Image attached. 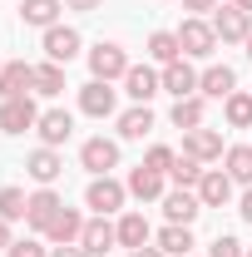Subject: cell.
<instances>
[{
  "label": "cell",
  "mask_w": 252,
  "mask_h": 257,
  "mask_svg": "<svg viewBox=\"0 0 252 257\" xmlns=\"http://www.w3.org/2000/svg\"><path fill=\"white\" fill-rule=\"evenodd\" d=\"M222 163H227L222 173H227L232 183H242V188H252V149H247V144L227 149V154H222Z\"/></svg>",
  "instance_id": "83f0119b"
},
{
  "label": "cell",
  "mask_w": 252,
  "mask_h": 257,
  "mask_svg": "<svg viewBox=\"0 0 252 257\" xmlns=\"http://www.w3.org/2000/svg\"><path fill=\"white\" fill-rule=\"evenodd\" d=\"M149 60H158V64H173V60H183L178 30H154V35H149Z\"/></svg>",
  "instance_id": "4316f807"
},
{
  "label": "cell",
  "mask_w": 252,
  "mask_h": 257,
  "mask_svg": "<svg viewBox=\"0 0 252 257\" xmlns=\"http://www.w3.org/2000/svg\"><path fill=\"white\" fill-rule=\"evenodd\" d=\"M89 74H94V79H104V84L124 79V74H129V55H124V45H114V40H99L94 50H89Z\"/></svg>",
  "instance_id": "3957f363"
},
{
  "label": "cell",
  "mask_w": 252,
  "mask_h": 257,
  "mask_svg": "<svg viewBox=\"0 0 252 257\" xmlns=\"http://www.w3.org/2000/svg\"><path fill=\"white\" fill-rule=\"evenodd\" d=\"M84 223H89V218H79L74 208H64L60 218L50 223V232H45V237H50L55 247H79V237H84Z\"/></svg>",
  "instance_id": "d6986e66"
},
{
  "label": "cell",
  "mask_w": 252,
  "mask_h": 257,
  "mask_svg": "<svg viewBox=\"0 0 252 257\" xmlns=\"http://www.w3.org/2000/svg\"><path fill=\"white\" fill-rule=\"evenodd\" d=\"M163 178H168V173H154V168H144V163H139V168H134V173H129V198H139V203H149V198H163Z\"/></svg>",
  "instance_id": "7402d4cb"
},
{
  "label": "cell",
  "mask_w": 252,
  "mask_h": 257,
  "mask_svg": "<svg viewBox=\"0 0 252 257\" xmlns=\"http://www.w3.org/2000/svg\"><path fill=\"white\" fill-rule=\"evenodd\" d=\"M129 257H168V252H163V247H134Z\"/></svg>",
  "instance_id": "60d3db41"
},
{
  "label": "cell",
  "mask_w": 252,
  "mask_h": 257,
  "mask_svg": "<svg viewBox=\"0 0 252 257\" xmlns=\"http://www.w3.org/2000/svg\"><path fill=\"white\" fill-rule=\"evenodd\" d=\"M193 193L203 198V208H222V203L232 198V178H227L222 168H208V173L198 178V188H193Z\"/></svg>",
  "instance_id": "ffe728a7"
},
{
  "label": "cell",
  "mask_w": 252,
  "mask_h": 257,
  "mask_svg": "<svg viewBox=\"0 0 252 257\" xmlns=\"http://www.w3.org/2000/svg\"><path fill=\"white\" fill-rule=\"evenodd\" d=\"M10 242H15V237H10V223L0 218V252H10Z\"/></svg>",
  "instance_id": "f35d334b"
},
{
  "label": "cell",
  "mask_w": 252,
  "mask_h": 257,
  "mask_svg": "<svg viewBox=\"0 0 252 257\" xmlns=\"http://www.w3.org/2000/svg\"><path fill=\"white\" fill-rule=\"evenodd\" d=\"M173 163H178V154H173L168 144H154V149L144 154V168H154V173H173Z\"/></svg>",
  "instance_id": "d6a6232c"
},
{
  "label": "cell",
  "mask_w": 252,
  "mask_h": 257,
  "mask_svg": "<svg viewBox=\"0 0 252 257\" xmlns=\"http://www.w3.org/2000/svg\"><path fill=\"white\" fill-rule=\"evenodd\" d=\"M183 154H193L198 163H213V159H222V134L218 128H188L183 134Z\"/></svg>",
  "instance_id": "2e32d148"
},
{
  "label": "cell",
  "mask_w": 252,
  "mask_h": 257,
  "mask_svg": "<svg viewBox=\"0 0 252 257\" xmlns=\"http://www.w3.org/2000/svg\"><path fill=\"white\" fill-rule=\"evenodd\" d=\"M25 173H30V178L40 183V188H55V178L64 173V159L55 154V149H45V144H40V149H35L30 159H25Z\"/></svg>",
  "instance_id": "e0dca14e"
},
{
  "label": "cell",
  "mask_w": 252,
  "mask_h": 257,
  "mask_svg": "<svg viewBox=\"0 0 252 257\" xmlns=\"http://www.w3.org/2000/svg\"><path fill=\"white\" fill-rule=\"evenodd\" d=\"M158 79H163V94H173V99H188V94H198V69H193L188 60L163 64V69H158Z\"/></svg>",
  "instance_id": "7c38bea8"
},
{
  "label": "cell",
  "mask_w": 252,
  "mask_h": 257,
  "mask_svg": "<svg viewBox=\"0 0 252 257\" xmlns=\"http://www.w3.org/2000/svg\"><path fill=\"white\" fill-rule=\"evenodd\" d=\"M247 60H252V35H247Z\"/></svg>",
  "instance_id": "7bdbcfd3"
},
{
  "label": "cell",
  "mask_w": 252,
  "mask_h": 257,
  "mask_svg": "<svg viewBox=\"0 0 252 257\" xmlns=\"http://www.w3.org/2000/svg\"><path fill=\"white\" fill-rule=\"evenodd\" d=\"M144 134H154V109L149 104H134L119 114V139H144Z\"/></svg>",
  "instance_id": "cb8c5ba5"
},
{
  "label": "cell",
  "mask_w": 252,
  "mask_h": 257,
  "mask_svg": "<svg viewBox=\"0 0 252 257\" xmlns=\"http://www.w3.org/2000/svg\"><path fill=\"white\" fill-rule=\"evenodd\" d=\"M114 104H119V94H114V84H104V79H89V84L79 89V114H89V119H109Z\"/></svg>",
  "instance_id": "9c48e42d"
},
{
  "label": "cell",
  "mask_w": 252,
  "mask_h": 257,
  "mask_svg": "<svg viewBox=\"0 0 252 257\" xmlns=\"http://www.w3.org/2000/svg\"><path fill=\"white\" fill-rule=\"evenodd\" d=\"M247 257H252V247H247Z\"/></svg>",
  "instance_id": "ee69618b"
},
{
  "label": "cell",
  "mask_w": 252,
  "mask_h": 257,
  "mask_svg": "<svg viewBox=\"0 0 252 257\" xmlns=\"http://www.w3.org/2000/svg\"><path fill=\"white\" fill-rule=\"evenodd\" d=\"M114 227H119V247H129V252L154 242V227H149V218H144V213H124Z\"/></svg>",
  "instance_id": "44dd1931"
},
{
  "label": "cell",
  "mask_w": 252,
  "mask_h": 257,
  "mask_svg": "<svg viewBox=\"0 0 252 257\" xmlns=\"http://www.w3.org/2000/svg\"><path fill=\"white\" fill-rule=\"evenodd\" d=\"M60 10H64V0H20V20L25 25H40V30L60 25Z\"/></svg>",
  "instance_id": "603a6c76"
},
{
  "label": "cell",
  "mask_w": 252,
  "mask_h": 257,
  "mask_svg": "<svg viewBox=\"0 0 252 257\" xmlns=\"http://www.w3.org/2000/svg\"><path fill=\"white\" fill-rule=\"evenodd\" d=\"M183 10H193V15H208V10H218V0H183Z\"/></svg>",
  "instance_id": "d590c367"
},
{
  "label": "cell",
  "mask_w": 252,
  "mask_h": 257,
  "mask_svg": "<svg viewBox=\"0 0 252 257\" xmlns=\"http://www.w3.org/2000/svg\"><path fill=\"white\" fill-rule=\"evenodd\" d=\"M232 89H237V74H232L227 64H208V69L198 74V94L203 99H227Z\"/></svg>",
  "instance_id": "ac0fdd59"
},
{
  "label": "cell",
  "mask_w": 252,
  "mask_h": 257,
  "mask_svg": "<svg viewBox=\"0 0 252 257\" xmlns=\"http://www.w3.org/2000/svg\"><path fill=\"white\" fill-rule=\"evenodd\" d=\"M25 208H30V193H25V188H15V183L0 188V218H5V223H20Z\"/></svg>",
  "instance_id": "4dcf8cb0"
},
{
  "label": "cell",
  "mask_w": 252,
  "mask_h": 257,
  "mask_svg": "<svg viewBox=\"0 0 252 257\" xmlns=\"http://www.w3.org/2000/svg\"><path fill=\"white\" fill-rule=\"evenodd\" d=\"M124 94L134 99V104H149L154 94H163V79H158V69H149V64H129V74H124Z\"/></svg>",
  "instance_id": "4fadbf2b"
},
{
  "label": "cell",
  "mask_w": 252,
  "mask_h": 257,
  "mask_svg": "<svg viewBox=\"0 0 252 257\" xmlns=\"http://www.w3.org/2000/svg\"><path fill=\"white\" fill-rule=\"evenodd\" d=\"M213 30H218L222 45H247L252 15H247V10H237V5H222V10H213Z\"/></svg>",
  "instance_id": "8992f818"
},
{
  "label": "cell",
  "mask_w": 252,
  "mask_h": 257,
  "mask_svg": "<svg viewBox=\"0 0 252 257\" xmlns=\"http://www.w3.org/2000/svg\"><path fill=\"white\" fill-rule=\"evenodd\" d=\"M154 247H163L168 257H188V252H193V227L168 223V227H163V232L154 237Z\"/></svg>",
  "instance_id": "d4e9b609"
},
{
  "label": "cell",
  "mask_w": 252,
  "mask_h": 257,
  "mask_svg": "<svg viewBox=\"0 0 252 257\" xmlns=\"http://www.w3.org/2000/svg\"><path fill=\"white\" fill-rule=\"evenodd\" d=\"M0 69H5V64H0Z\"/></svg>",
  "instance_id": "f6af8a7d"
},
{
  "label": "cell",
  "mask_w": 252,
  "mask_h": 257,
  "mask_svg": "<svg viewBox=\"0 0 252 257\" xmlns=\"http://www.w3.org/2000/svg\"><path fill=\"white\" fill-rule=\"evenodd\" d=\"M124 198H129V183L119 178H89V188H84V203L94 208V218H109V213H124Z\"/></svg>",
  "instance_id": "7a4b0ae2"
},
{
  "label": "cell",
  "mask_w": 252,
  "mask_h": 257,
  "mask_svg": "<svg viewBox=\"0 0 252 257\" xmlns=\"http://www.w3.org/2000/svg\"><path fill=\"white\" fill-rule=\"evenodd\" d=\"M64 213V198L55 188H35L30 193V208H25V223L35 227V232H50V223Z\"/></svg>",
  "instance_id": "52a82bcc"
},
{
  "label": "cell",
  "mask_w": 252,
  "mask_h": 257,
  "mask_svg": "<svg viewBox=\"0 0 252 257\" xmlns=\"http://www.w3.org/2000/svg\"><path fill=\"white\" fill-rule=\"evenodd\" d=\"M35 89V64L25 60H5V69H0V99H20Z\"/></svg>",
  "instance_id": "9a60e30c"
},
{
  "label": "cell",
  "mask_w": 252,
  "mask_h": 257,
  "mask_svg": "<svg viewBox=\"0 0 252 257\" xmlns=\"http://www.w3.org/2000/svg\"><path fill=\"white\" fill-rule=\"evenodd\" d=\"M104 0H64V10H79V15H89V10H99Z\"/></svg>",
  "instance_id": "8d00e7d4"
},
{
  "label": "cell",
  "mask_w": 252,
  "mask_h": 257,
  "mask_svg": "<svg viewBox=\"0 0 252 257\" xmlns=\"http://www.w3.org/2000/svg\"><path fill=\"white\" fill-rule=\"evenodd\" d=\"M227 5H237V10H247V15H252V0H227Z\"/></svg>",
  "instance_id": "b9f144b4"
},
{
  "label": "cell",
  "mask_w": 252,
  "mask_h": 257,
  "mask_svg": "<svg viewBox=\"0 0 252 257\" xmlns=\"http://www.w3.org/2000/svg\"><path fill=\"white\" fill-rule=\"evenodd\" d=\"M237 213H242V223H252V188L242 193V203H237Z\"/></svg>",
  "instance_id": "74e56055"
},
{
  "label": "cell",
  "mask_w": 252,
  "mask_h": 257,
  "mask_svg": "<svg viewBox=\"0 0 252 257\" xmlns=\"http://www.w3.org/2000/svg\"><path fill=\"white\" fill-rule=\"evenodd\" d=\"M5 257H50V247H45L40 237H20V242H10Z\"/></svg>",
  "instance_id": "e575fe53"
},
{
  "label": "cell",
  "mask_w": 252,
  "mask_h": 257,
  "mask_svg": "<svg viewBox=\"0 0 252 257\" xmlns=\"http://www.w3.org/2000/svg\"><path fill=\"white\" fill-rule=\"evenodd\" d=\"M203 173H208V168L193 159V154H178V163H173V173H168V178H173L178 188H198V178H203Z\"/></svg>",
  "instance_id": "1f68e13d"
},
{
  "label": "cell",
  "mask_w": 252,
  "mask_h": 257,
  "mask_svg": "<svg viewBox=\"0 0 252 257\" xmlns=\"http://www.w3.org/2000/svg\"><path fill=\"white\" fill-rule=\"evenodd\" d=\"M79 163H84L94 178H104L109 168H119V144L104 139V134H99V139H84V144H79Z\"/></svg>",
  "instance_id": "5b68a950"
},
{
  "label": "cell",
  "mask_w": 252,
  "mask_h": 257,
  "mask_svg": "<svg viewBox=\"0 0 252 257\" xmlns=\"http://www.w3.org/2000/svg\"><path fill=\"white\" fill-rule=\"evenodd\" d=\"M208 257H247V247H242L237 237H227V232H218V237L208 242Z\"/></svg>",
  "instance_id": "836d02e7"
},
{
  "label": "cell",
  "mask_w": 252,
  "mask_h": 257,
  "mask_svg": "<svg viewBox=\"0 0 252 257\" xmlns=\"http://www.w3.org/2000/svg\"><path fill=\"white\" fill-rule=\"evenodd\" d=\"M178 45H183V60H208V55L218 50V30H213V20L188 15V20L178 25Z\"/></svg>",
  "instance_id": "6da1fadb"
},
{
  "label": "cell",
  "mask_w": 252,
  "mask_h": 257,
  "mask_svg": "<svg viewBox=\"0 0 252 257\" xmlns=\"http://www.w3.org/2000/svg\"><path fill=\"white\" fill-rule=\"evenodd\" d=\"M79 247H84V257H109V247H119V227L109 223V218H89Z\"/></svg>",
  "instance_id": "8fae6325"
},
{
  "label": "cell",
  "mask_w": 252,
  "mask_h": 257,
  "mask_svg": "<svg viewBox=\"0 0 252 257\" xmlns=\"http://www.w3.org/2000/svg\"><path fill=\"white\" fill-rule=\"evenodd\" d=\"M222 119H227L232 128H252V94L232 89V94L222 99Z\"/></svg>",
  "instance_id": "f546056e"
},
{
  "label": "cell",
  "mask_w": 252,
  "mask_h": 257,
  "mask_svg": "<svg viewBox=\"0 0 252 257\" xmlns=\"http://www.w3.org/2000/svg\"><path fill=\"white\" fill-rule=\"evenodd\" d=\"M50 257H84V247H50Z\"/></svg>",
  "instance_id": "ab89813d"
},
{
  "label": "cell",
  "mask_w": 252,
  "mask_h": 257,
  "mask_svg": "<svg viewBox=\"0 0 252 257\" xmlns=\"http://www.w3.org/2000/svg\"><path fill=\"white\" fill-rule=\"evenodd\" d=\"M198 213H203V198H198L193 188H173V193H163V218H168V223L193 227V223H198Z\"/></svg>",
  "instance_id": "ba28073f"
},
{
  "label": "cell",
  "mask_w": 252,
  "mask_h": 257,
  "mask_svg": "<svg viewBox=\"0 0 252 257\" xmlns=\"http://www.w3.org/2000/svg\"><path fill=\"white\" fill-rule=\"evenodd\" d=\"M35 94H45V99L64 94V64H55V60L35 64Z\"/></svg>",
  "instance_id": "f1b7e54d"
},
{
  "label": "cell",
  "mask_w": 252,
  "mask_h": 257,
  "mask_svg": "<svg viewBox=\"0 0 252 257\" xmlns=\"http://www.w3.org/2000/svg\"><path fill=\"white\" fill-rule=\"evenodd\" d=\"M40 124V109H35L30 94L20 99H0V134H25V128Z\"/></svg>",
  "instance_id": "277c9868"
},
{
  "label": "cell",
  "mask_w": 252,
  "mask_h": 257,
  "mask_svg": "<svg viewBox=\"0 0 252 257\" xmlns=\"http://www.w3.org/2000/svg\"><path fill=\"white\" fill-rule=\"evenodd\" d=\"M203 114H208V109H203V94L173 99V109H168V119H173V124L183 128V134H188V128H203Z\"/></svg>",
  "instance_id": "484cf974"
},
{
  "label": "cell",
  "mask_w": 252,
  "mask_h": 257,
  "mask_svg": "<svg viewBox=\"0 0 252 257\" xmlns=\"http://www.w3.org/2000/svg\"><path fill=\"white\" fill-rule=\"evenodd\" d=\"M79 30L74 25H50L45 30V60H55V64H69L74 55H79Z\"/></svg>",
  "instance_id": "30bf717a"
},
{
  "label": "cell",
  "mask_w": 252,
  "mask_h": 257,
  "mask_svg": "<svg viewBox=\"0 0 252 257\" xmlns=\"http://www.w3.org/2000/svg\"><path fill=\"white\" fill-rule=\"evenodd\" d=\"M35 134H40V144H45V149H60L64 139L74 134V114H69V109H45V114H40V124H35Z\"/></svg>",
  "instance_id": "5bb4252c"
}]
</instances>
